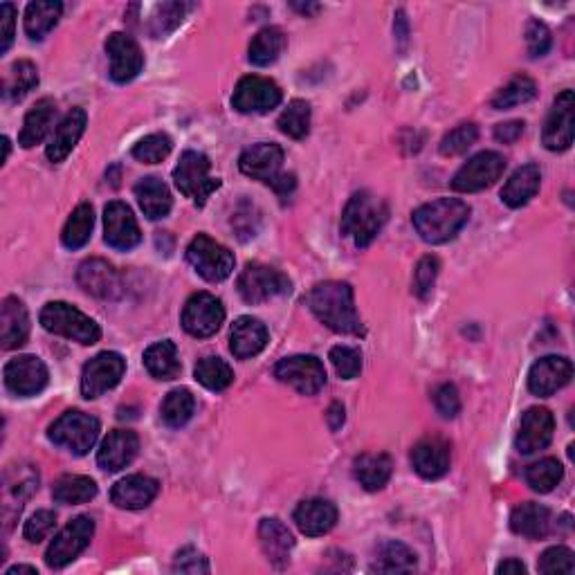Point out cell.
<instances>
[{
	"mask_svg": "<svg viewBox=\"0 0 575 575\" xmlns=\"http://www.w3.org/2000/svg\"><path fill=\"white\" fill-rule=\"evenodd\" d=\"M391 470H394V463H391L389 454H373L364 452L358 459L353 461V474L358 479L360 486L369 492H378L389 483Z\"/></svg>",
	"mask_w": 575,
	"mask_h": 575,
	"instance_id": "33",
	"label": "cell"
},
{
	"mask_svg": "<svg viewBox=\"0 0 575 575\" xmlns=\"http://www.w3.org/2000/svg\"><path fill=\"white\" fill-rule=\"evenodd\" d=\"M106 52L111 59V79L115 84H129L144 68V54L138 41L129 34L115 32L108 36Z\"/></svg>",
	"mask_w": 575,
	"mask_h": 575,
	"instance_id": "18",
	"label": "cell"
},
{
	"mask_svg": "<svg viewBox=\"0 0 575 575\" xmlns=\"http://www.w3.org/2000/svg\"><path fill=\"white\" fill-rule=\"evenodd\" d=\"M54 524H57V515L52 510H36V513L27 519L23 535L30 544H39L52 533Z\"/></svg>",
	"mask_w": 575,
	"mask_h": 575,
	"instance_id": "54",
	"label": "cell"
},
{
	"mask_svg": "<svg viewBox=\"0 0 575 575\" xmlns=\"http://www.w3.org/2000/svg\"><path fill=\"white\" fill-rule=\"evenodd\" d=\"M281 88L275 81L259 75L243 77L232 95V106L243 115H263L281 104Z\"/></svg>",
	"mask_w": 575,
	"mask_h": 575,
	"instance_id": "13",
	"label": "cell"
},
{
	"mask_svg": "<svg viewBox=\"0 0 575 575\" xmlns=\"http://www.w3.org/2000/svg\"><path fill=\"white\" fill-rule=\"evenodd\" d=\"M93 535H95L93 517L88 515L75 517L48 546V551H45V564H48L50 569L68 567L72 560H77L79 555L86 551V546L93 540Z\"/></svg>",
	"mask_w": 575,
	"mask_h": 575,
	"instance_id": "10",
	"label": "cell"
},
{
	"mask_svg": "<svg viewBox=\"0 0 575 575\" xmlns=\"http://www.w3.org/2000/svg\"><path fill=\"white\" fill-rule=\"evenodd\" d=\"M77 284L88 295L99 299H113L120 295V275L104 259H88L77 270Z\"/></svg>",
	"mask_w": 575,
	"mask_h": 575,
	"instance_id": "24",
	"label": "cell"
},
{
	"mask_svg": "<svg viewBox=\"0 0 575 575\" xmlns=\"http://www.w3.org/2000/svg\"><path fill=\"white\" fill-rule=\"evenodd\" d=\"M173 149V142L167 133H151L133 146V158L144 164L162 162Z\"/></svg>",
	"mask_w": 575,
	"mask_h": 575,
	"instance_id": "49",
	"label": "cell"
},
{
	"mask_svg": "<svg viewBox=\"0 0 575 575\" xmlns=\"http://www.w3.org/2000/svg\"><path fill=\"white\" fill-rule=\"evenodd\" d=\"M212 162L205 153L189 149L180 155L178 167L173 169V182L180 189L182 196H187L196 207H205L207 198L221 189V178L209 176Z\"/></svg>",
	"mask_w": 575,
	"mask_h": 575,
	"instance_id": "6",
	"label": "cell"
},
{
	"mask_svg": "<svg viewBox=\"0 0 575 575\" xmlns=\"http://www.w3.org/2000/svg\"><path fill=\"white\" fill-rule=\"evenodd\" d=\"M308 306L326 328L342 335H364L362 319L355 310L353 288L346 281H324L308 295Z\"/></svg>",
	"mask_w": 575,
	"mask_h": 575,
	"instance_id": "1",
	"label": "cell"
},
{
	"mask_svg": "<svg viewBox=\"0 0 575 575\" xmlns=\"http://www.w3.org/2000/svg\"><path fill=\"white\" fill-rule=\"evenodd\" d=\"M86 124L88 115L84 108H72V111L63 117L57 126V131L52 133L48 149H45V155H48V160L52 164H59L68 158L77 142L81 140V135H84Z\"/></svg>",
	"mask_w": 575,
	"mask_h": 575,
	"instance_id": "28",
	"label": "cell"
},
{
	"mask_svg": "<svg viewBox=\"0 0 575 575\" xmlns=\"http://www.w3.org/2000/svg\"><path fill=\"white\" fill-rule=\"evenodd\" d=\"M52 497L57 504L66 506L88 504L90 499L97 497V483L90 477H84V474H63V477L54 483Z\"/></svg>",
	"mask_w": 575,
	"mask_h": 575,
	"instance_id": "38",
	"label": "cell"
},
{
	"mask_svg": "<svg viewBox=\"0 0 575 575\" xmlns=\"http://www.w3.org/2000/svg\"><path fill=\"white\" fill-rule=\"evenodd\" d=\"M555 432V418L544 407H531L522 416L519 432L515 438V447L519 454H535L549 447Z\"/></svg>",
	"mask_w": 575,
	"mask_h": 575,
	"instance_id": "21",
	"label": "cell"
},
{
	"mask_svg": "<svg viewBox=\"0 0 575 575\" xmlns=\"http://www.w3.org/2000/svg\"><path fill=\"white\" fill-rule=\"evenodd\" d=\"M14 27H16V9L12 3L0 5V52H7L9 45L14 41Z\"/></svg>",
	"mask_w": 575,
	"mask_h": 575,
	"instance_id": "58",
	"label": "cell"
},
{
	"mask_svg": "<svg viewBox=\"0 0 575 575\" xmlns=\"http://www.w3.org/2000/svg\"><path fill=\"white\" fill-rule=\"evenodd\" d=\"M551 510L535 504V501H526V504H519L513 515H510V528L513 533L528 537V540H544L546 535L551 533Z\"/></svg>",
	"mask_w": 575,
	"mask_h": 575,
	"instance_id": "31",
	"label": "cell"
},
{
	"mask_svg": "<svg viewBox=\"0 0 575 575\" xmlns=\"http://www.w3.org/2000/svg\"><path fill=\"white\" fill-rule=\"evenodd\" d=\"M537 571L540 573H573L575 571V558L573 551L567 546H551L542 553L540 562H537Z\"/></svg>",
	"mask_w": 575,
	"mask_h": 575,
	"instance_id": "52",
	"label": "cell"
},
{
	"mask_svg": "<svg viewBox=\"0 0 575 575\" xmlns=\"http://www.w3.org/2000/svg\"><path fill=\"white\" fill-rule=\"evenodd\" d=\"M3 149H5V155H3V162H7V158H9V140H7V138H3Z\"/></svg>",
	"mask_w": 575,
	"mask_h": 575,
	"instance_id": "64",
	"label": "cell"
},
{
	"mask_svg": "<svg viewBox=\"0 0 575 575\" xmlns=\"http://www.w3.org/2000/svg\"><path fill=\"white\" fill-rule=\"evenodd\" d=\"M573 378V364L560 355H546V358L537 360L531 373H528V389L533 396L549 398L555 391L567 387Z\"/></svg>",
	"mask_w": 575,
	"mask_h": 575,
	"instance_id": "20",
	"label": "cell"
},
{
	"mask_svg": "<svg viewBox=\"0 0 575 575\" xmlns=\"http://www.w3.org/2000/svg\"><path fill=\"white\" fill-rule=\"evenodd\" d=\"M470 221V207L459 198H438L418 207L412 223L425 243L443 245L452 241Z\"/></svg>",
	"mask_w": 575,
	"mask_h": 575,
	"instance_id": "2",
	"label": "cell"
},
{
	"mask_svg": "<svg viewBox=\"0 0 575 575\" xmlns=\"http://www.w3.org/2000/svg\"><path fill=\"white\" fill-rule=\"evenodd\" d=\"M438 270H441V263H438L436 257H423L418 261L416 272H414V292L421 299H427L432 295Z\"/></svg>",
	"mask_w": 575,
	"mask_h": 575,
	"instance_id": "53",
	"label": "cell"
},
{
	"mask_svg": "<svg viewBox=\"0 0 575 575\" xmlns=\"http://www.w3.org/2000/svg\"><path fill=\"white\" fill-rule=\"evenodd\" d=\"M194 412H196V398L189 389L169 391L160 407L162 421L164 425L171 427V430H180V427H185L191 421Z\"/></svg>",
	"mask_w": 575,
	"mask_h": 575,
	"instance_id": "42",
	"label": "cell"
},
{
	"mask_svg": "<svg viewBox=\"0 0 575 575\" xmlns=\"http://www.w3.org/2000/svg\"><path fill=\"white\" fill-rule=\"evenodd\" d=\"M160 483L146 477V474H129V477L120 479L111 490V499L117 508L124 510H142L153 504L158 497Z\"/></svg>",
	"mask_w": 575,
	"mask_h": 575,
	"instance_id": "26",
	"label": "cell"
},
{
	"mask_svg": "<svg viewBox=\"0 0 575 575\" xmlns=\"http://www.w3.org/2000/svg\"><path fill=\"white\" fill-rule=\"evenodd\" d=\"M573 115L575 95L573 90H564L555 97L549 117H546L542 142L549 151H567L573 144Z\"/></svg>",
	"mask_w": 575,
	"mask_h": 575,
	"instance_id": "19",
	"label": "cell"
},
{
	"mask_svg": "<svg viewBox=\"0 0 575 575\" xmlns=\"http://www.w3.org/2000/svg\"><path fill=\"white\" fill-rule=\"evenodd\" d=\"M268 328L257 317H239L230 333V351L234 358L250 360L268 346Z\"/></svg>",
	"mask_w": 575,
	"mask_h": 575,
	"instance_id": "29",
	"label": "cell"
},
{
	"mask_svg": "<svg viewBox=\"0 0 575 575\" xmlns=\"http://www.w3.org/2000/svg\"><path fill=\"white\" fill-rule=\"evenodd\" d=\"M194 376L209 391H225L234 382V371L230 364L221 358H214V355L198 360Z\"/></svg>",
	"mask_w": 575,
	"mask_h": 575,
	"instance_id": "45",
	"label": "cell"
},
{
	"mask_svg": "<svg viewBox=\"0 0 575 575\" xmlns=\"http://www.w3.org/2000/svg\"><path fill=\"white\" fill-rule=\"evenodd\" d=\"M39 86V70L32 61H16L12 68L7 70V77L3 81V95L7 99H23L30 90Z\"/></svg>",
	"mask_w": 575,
	"mask_h": 575,
	"instance_id": "43",
	"label": "cell"
},
{
	"mask_svg": "<svg viewBox=\"0 0 575 575\" xmlns=\"http://www.w3.org/2000/svg\"><path fill=\"white\" fill-rule=\"evenodd\" d=\"M344 407L340 403H333L331 407H328V414H326V421H328V427H331L333 432L340 430V427L344 425Z\"/></svg>",
	"mask_w": 575,
	"mask_h": 575,
	"instance_id": "60",
	"label": "cell"
},
{
	"mask_svg": "<svg viewBox=\"0 0 575 575\" xmlns=\"http://www.w3.org/2000/svg\"><path fill=\"white\" fill-rule=\"evenodd\" d=\"M185 12H187V5H182V3L155 5L151 25H149L153 39H164V36L176 30V27L182 23V18H185Z\"/></svg>",
	"mask_w": 575,
	"mask_h": 575,
	"instance_id": "48",
	"label": "cell"
},
{
	"mask_svg": "<svg viewBox=\"0 0 575 575\" xmlns=\"http://www.w3.org/2000/svg\"><path fill=\"white\" fill-rule=\"evenodd\" d=\"M279 131L292 140H304L310 131V104L304 99H292L279 117Z\"/></svg>",
	"mask_w": 575,
	"mask_h": 575,
	"instance_id": "46",
	"label": "cell"
},
{
	"mask_svg": "<svg viewBox=\"0 0 575 575\" xmlns=\"http://www.w3.org/2000/svg\"><path fill=\"white\" fill-rule=\"evenodd\" d=\"M497 573H504V575H510V573H515V575H524L526 573V567L519 560H506V562H501L499 567H497Z\"/></svg>",
	"mask_w": 575,
	"mask_h": 575,
	"instance_id": "61",
	"label": "cell"
},
{
	"mask_svg": "<svg viewBox=\"0 0 575 575\" xmlns=\"http://www.w3.org/2000/svg\"><path fill=\"white\" fill-rule=\"evenodd\" d=\"M477 138H479L477 124H461L445 135L438 149H441L443 155H450L452 158V155H461L468 151L470 146L477 142Z\"/></svg>",
	"mask_w": 575,
	"mask_h": 575,
	"instance_id": "50",
	"label": "cell"
},
{
	"mask_svg": "<svg viewBox=\"0 0 575 575\" xmlns=\"http://www.w3.org/2000/svg\"><path fill=\"white\" fill-rule=\"evenodd\" d=\"M135 198H138L144 216L151 218V221H160V218L167 216L173 207L169 187L155 176L142 178L138 185H135Z\"/></svg>",
	"mask_w": 575,
	"mask_h": 575,
	"instance_id": "35",
	"label": "cell"
},
{
	"mask_svg": "<svg viewBox=\"0 0 575 575\" xmlns=\"http://www.w3.org/2000/svg\"><path fill=\"white\" fill-rule=\"evenodd\" d=\"M239 295L245 304H266V301L275 297H284L292 290L290 279L279 272L277 268H270L266 263H248L239 277Z\"/></svg>",
	"mask_w": 575,
	"mask_h": 575,
	"instance_id": "9",
	"label": "cell"
},
{
	"mask_svg": "<svg viewBox=\"0 0 575 575\" xmlns=\"http://www.w3.org/2000/svg\"><path fill=\"white\" fill-rule=\"evenodd\" d=\"M409 459H412L416 474H421L423 479L430 481L441 479L450 472V461H452L450 443L441 436H427L412 447Z\"/></svg>",
	"mask_w": 575,
	"mask_h": 575,
	"instance_id": "22",
	"label": "cell"
},
{
	"mask_svg": "<svg viewBox=\"0 0 575 575\" xmlns=\"http://www.w3.org/2000/svg\"><path fill=\"white\" fill-rule=\"evenodd\" d=\"M537 97V84L526 75H517L508 81V84L497 90V95L492 97V108L495 111H508V108H515L519 104L531 102Z\"/></svg>",
	"mask_w": 575,
	"mask_h": 575,
	"instance_id": "44",
	"label": "cell"
},
{
	"mask_svg": "<svg viewBox=\"0 0 575 575\" xmlns=\"http://www.w3.org/2000/svg\"><path fill=\"white\" fill-rule=\"evenodd\" d=\"M434 407L443 418H456L461 412V396L454 385H441L434 389Z\"/></svg>",
	"mask_w": 575,
	"mask_h": 575,
	"instance_id": "56",
	"label": "cell"
},
{
	"mask_svg": "<svg viewBox=\"0 0 575 575\" xmlns=\"http://www.w3.org/2000/svg\"><path fill=\"white\" fill-rule=\"evenodd\" d=\"M295 524L308 537H322L337 524V508L333 501L322 497L306 499L295 510Z\"/></svg>",
	"mask_w": 575,
	"mask_h": 575,
	"instance_id": "30",
	"label": "cell"
},
{
	"mask_svg": "<svg viewBox=\"0 0 575 575\" xmlns=\"http://www.w3.org/2000/svg\"><path fill=\"white\" fill-rule=\"evenodd\" d=\"M48 380V367L36 355H18L5 364V387L18 398L41 394Z\"/></svg>",
	"mask_w": 575,
	"mask_h": 575,
	"instance_id": "16",
	"label": "cell"
},
{
	"mask_svg": "<svg viewBox=\"0 0 575 575\" xmlns=\"http://www.w3.org/2000/svg\"><path fill=\"white\" fill-rule=\"evenodd\" d=\"M18 573H30V575H39L34 567H25V564H18V567L7 569V575H18Z\"/></svg>",
	"mask_w": 575,
	"mask_h": 575,
	"instance_id": "62",
	"label": "cell"
},
{
	"mask_svg": "<svg viewBox=\"0 0 575 575\" xmlns=\"http://www.w3.org/2000/svg\"><path fill=\"white\" fill-rule=\"evenodd\" d=\"M30 337V315L21 299L7 297L0 306V346L5 351L21 349Z\"/></svg>",
	"mask_w": 575,
	"mask_h": 575,
	"instance_id": "27",
	"label": "cell"
},
{
	"mask_svg": "<svg viewBox=\"0 0 575 575\" xmlns=\"http://www.w3.org/2000/svg\"><path fill=\"white\" fill-rule=\"evenodd\" d=\"M389 218L385 200L376 198L369 191L353 194L342 214V234L353 239L358 248H369L373 239L382 232Z\"/></svg>",
	"mask_w": 575,
	"mask_h": 575,
	"instance_id": "3",
	"label": "cell"
},
{
	"mask_svg": "<svg viewBox=\"0 0 575 575\" xmlns=\"http://www.w3.org/2000/svg\"><path fill=\"white\" fill-rule=\"evenodd\" d=\"M284 48H286V34L281 32L279 27H263L250 43L248 59L254 66L266 68L281 57Z\"/></svg>",
	"mask_w": 575,
	"mask_h": 575,
	"instance_id": "40",
	"label": "cell"
},
{
	"mask_svg": "<svg viewBox=\"0 0 575 575\" xmlns=\"http://www.w3.org/2000/svg\"><path fill=\"white\" fill-rule=\"evenodd\" d=\"M180 322L191 337H212L225 322V308L212 292H194L182 308Z\"/></svg>",
	"mask_w": 575,
	"mask_h": 575,
	"instance_id": "14",
	"label": "cell"
},
{
	"mask_svg": "<svg viewBox=\"0 0 575 575\" xmlns=\"http://www.w3.org/2000/svg\"><path fill=\"white\" fill-rule=\"evenodd\" d=\"M542 185V171L537 164H524V167H519L510 180L501 189V200L508 207L519 209L531 203V200L537 196V191H540Z\"/></svg>",
	"mask_w": 575,
	"mask_h": 575,
	"instance_id": "32",
	"label": "cell"
},
{
	"mask_svg": "<svg viewBox=\"0 0 575 575\" xmlns=\"http://www.w3.org/2000/svg\"><path fill=\"white\" fill-rule=\"evenodd\" d=\"M144 367L155 380H176L180 376V355L178 346L171 340L151 344L144 351Z\"/></svg>",
	"mask_w": 575,
	"mask_h": 575,
	"instance_id": "36",
	"label": "cell"
},
{
	"mask_svg": "<svg viewBox=\"0 0 575 575\" xmlns=\"http://www.w3.org/2000/svg\"><path fill=\"white\" fill-rule=\"evenodd\" d=\"M292 7H295L297 12L306 14V16H308V14H317V12H319V5H310V3H306V5H299V3H295V5H292Z\"/></svg>",
	"mask_w": 575,
	"mask_h": 575,
	"instance_id": "63",
	"label": "cell"
},
{
	"mask_svg": "<svg viewBox=\"0 0 575 575\" xmlns=\"http://www.w3.org/2000/svg\"><path fill=\"white\" fill-rule=\"evenodd\" d=\"M284 167V149L279 144L259 142L245 149L239 158V169L254 180L263 182L277 191L281 198H286L295 189V176L281 171Z\"/></svg>",
	"mask_w": 575,
	"mask_h": 575,
	"instance_id": "4",
	"label": "cell"
},
{
	"mask_svg": "<svg viewBox=\"0 0 575 575\" xmlns=\"http://www.w3.org/2000/svg\"><path fill=\"white\" fill-rule=\"evenodd\" d=\"M259 544L272 567L284 569L290 562V551L295 549V537L288 526L277 517H266L259 524Z\"/></svg>",
	"mask_w": 575,
	"mask_h": 575,
	"instance_id": "25",
	"label": "cell"
},
{
	"mask_svg": "<svg viewBox=\"0 0 575 575\" xmlns=\"http://www.w3.org/2000/svg\"><path fill=\"white\" fill-rule=\"evenodd\" d=\"M187 261L209 284L225 281L234 272L236 263L234 254L207 234H198L191 239L187 248Z\"/></svg>",
	"mask_w": 575,
	"mask_h": 575,
	"instance_id": "8",
	"label": "cell"
},
{
	"mask_svg": "<svg viewBox=\"0 0 575 575\" xmlns=\"http://www.w3.org/2000/svg\"><path fill=\"white\" fill-rule=\"evenodd\" d=\"M275 378L299 391L301 396H315L326 385V369L315 355H290L277 362Z\"/></svg>",
	"mask_w": 575,
	"mask_h": 575,
	"instance_id": "12",
	"label": "cell"
},
{
	"mask_svg": "<svg viewBox=\"0 0 575 575\" xmlns=\"http://www.w3.org/2000/svg\"><path fill=\"white\" fill-rule=\"evenodd\" d=\"M524 131H526V124L522 120L497 124L495 126V140L501 144H515L519 138H522Z\"/></svg>",
	"mask_w": 575,
	"mask_h": 575,
	"instance_id": "59",
	"label": "cell"
},
{
	"mask_svg": "<svg viewBox=\"0 0 575 575\" xmlns=\"http://www.w3.org/2000/svg\"><path fill=\"white\" fill-rule=\"evenodd\" d=\"M173 571H180V573H207L209 564L205 560V555L198 553L196 549H182L176 555V562H173Z\"/></svg>",
	"mask_w": 575,
	"mask_h": 575,
	"instance_id": "57",
	"label": "cell"
},
{
	"mask_svg": "<svg viewBox=\"0 0 575 575\" xmlns=\"http://www.w3.org/2000/svg\"><path fill=\"white\" fill-rule=\"evenodd\" d=\"M506 171V158L497 151H481L463 164V167L454 173L452 189L461 191V194H474V191H483L495 185V182L504 176Z\"/></svg>",
	"mask_w": 575,
	"mask_h": 575,
	"instance_id": "11",
	"label": "cell"
},
{
	"mask_svg": "<svg viewBox=\"0 0 575 575\" xmlns=\"http://www.w3.org/2000/svg\"><path fill=\"white\" fill-rule=\"evenodd\" d=\"M126 371V360L120 353L104 351L95 355L93 360L86 362L84 373H81V394L84 398L93 400L99 398L106 391L120 385Z\"/></svg>",
	"mask_w": 575,
	"mask_h": 575,
	"instance_id": "15",
	"label": "cell"
},
{
	"mask_svg": "<svg viewBox=\"0 0 575 575\" xmlns=\"http://www.w3.org/2000/svg\"><path fill=\"white\" fill-rule=\"evenodd\" d=\"M48 438L59 447H66L68 452L84 456L93 450L99 438V421L95 416L79 412V409H70V412L61 414L57 421L50 425Z\"/></svg>",
	"mask_w": 575,
	"mask_h": 575,
	"instance_id": "7",
	"label": "cell"
},
{
	"mask_svg": "<svg viewBox=\"0 0 575 575\" xmlns=\"http://www.w3.org/2000/svg\"><path fill=\"white\" fill-rule=\"evenodd\" d=\"M562 477H564L562 463L558 459H551V456L549 459H542L533 465H528V470H526L528 486H531L535 492H542V495H546V492H551L555 486H558Z\"/></svg>",
	"mask_w": 575,
	"mask_h": 575,
	"instance_id": "47",
	"label": "cell"
},
{
	"mask_svg": "<svg viewBox=\"0 0 575 575\" xmlns=\"http://www.w3.org/2000/svg\"><path fill=\"white\" fill-rule=\"evenodd\" d=\"M526 43H528V54L531 59L544 57L551 48V32L542 21H528L526 25Z\"/></svg>",
	"mask_w": 575,
	"mask_h": 575,
	"instance_id": "55",
	"label": "cell"
},
{
	"mask_svg": "<svg viewBox=\"0 0 575 575\" xmlns=\"http://www.w3.org/2000/svg\"><path fill=\"white\" fill-rule=\"evenodd\" d=\"M331 362L337 371V376L344 380L358 378L362 371V355L358 349H353V346H333Z\"/></svg>",
	"mask_w": 575,
	"mask_h": 575,
	"instance_id": "51",
	"label": "cell"
},
{
	"mask_svg": "<svg viewBox=\"0 0 575 575\" xmlns=\"http://www.w3.org/2000/svg\"><path fill=\"white\" fill-rule=\"evenodd\" d=\"M93 227H95L93 205L90 203L77 205L75 212L70 214L66 227H63V234H61L63 248L72 250V252L84 248V245L90 241V236H93Z\"/></svg>",
	"mask_w": 575,
	"mask_h": 575,
	"instance_id": "39",
	"label": "cell"
},
{
	"mask_svg": "<svg viewBox=\"0 0 575 575\" xmlns=\"http://www.w3.org/2000/svg\"><path fill=\"white\" fill-rule=\"evenodd\" d=\"M39 319L45 331L68 337L72 342L90 346L102 340V328H99L95 319H90L79 308L66 304V301H50V304H45Z\"/></svg>",
	"mask_w": 575,
	"mask_h": 575,
	"instance_id": "5",
	"label": "cell"
},
{
	"mask_svg": "<svg viewBox=\"0 0 575 575\" xmlns=\"http://www.w3.org/2000/svg\"><path fill=\"white\" fill-rule=\"evenodd\" d=\"M416 569V553L400 542H382L376 551L371 571L378 573H409Z\"/></svg>",
	"mask_w": 575,
	"mask_h": 575,
	"instance_id": "37",
	"label": "cell"
},
{
	"mask_svg": "<svg viewBox=\"0 0 575 575\" xmlns=\"http://www.w3.org/2000/svg\"><path fill=\"white\" fill-rule=\"evenodd\" d=\"M140 450V438L131 430H113L104 438L97 452V463L104 472H120L129 468Z\"/></svg>",
	"mask_w": 575,
	"mask_h": 575,
	"instance_id": "23",
	"label": "cell"
},
{
	"mask_svg": "<svg viewBox=\"0 0 575 575\" xmlns=\"http://www.w3.org/2000/svg\"><path fill=\"white\" fill-rule=\"evenodd\" d=\"M54 117H57V104H54L50 97L39 99V102L32 106V111L25 115L21 135H18V144H21L23 149H32V146L41 144L54 126Z\"/></svg>",
	"mask_w": 575,
	"mask_h": 575,
	"instance_id": "34",
	"label": "cell"
},
{
	"mask_svg": "<svg viewBox=\"0 0 575 575\" xmlns=\"http://www.w3.org/2000/svg\"><path fill=\"white\" fill-rule=\"evenodd\" d=\"M63 12L61 3H30L25 9V32L32 41H41L57 27Z\"/></svg>",
	"mask_w": 575,
	"mask_h": 575,
	"instance_id": "41",
	"label": "cell"
},
{
	"mask_svg": "<svg viewBox=\"0 0 575 575\" xmlns=\"http://www.w3.org/2000/svg\"><path fill=\"white\" fill-rule=\"evenodd\" d=\"M104 241L113 250L122 252L133 250L142 241V232L133 216V209L122 200H113L104 209Z\"/></svg>",
	"mask_w": 575,
	"mask_h": 575,
	"instance_id": "17",
	"label": "cell"
}]
</instances>
